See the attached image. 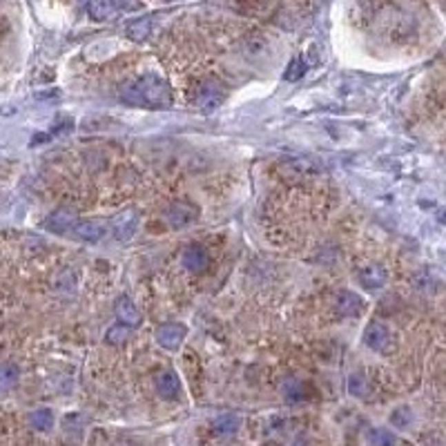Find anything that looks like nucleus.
<instances>
[{
    "instance_id": "b1692460",
    "label": "nucleus",
    "mask_w": 446,
    "mask_h": 446,
    "mask_svg": "<svg viewBox=\"0 0 446 446\" xmlns=\"http://www.w3.org/2000/svg\"><path fill=\"white\" fill-rule=\"evenodd\" d=\"M283 395H286V400L288 402H301L303 397H306V388H303V384L299 382H288L286 388H283Z\"/></svg>"
},
{
    "instance_id": "4be33fe9",
    "label": "nucleus",
    "mask_w": 446,
    "mask_h": 446,
    "mask_svg": "<svg viewBox=\"0 0 446 446\" xmlns=\"http://www.w3.org/2000/svg\"><path fill=\"white\" fill-rule=\"evenodd\" d=\"M348 391H350V395H355V397H362V395H366V377L362 375V373H353L348 377Z\"/></svg>"
},
{
    "instance_id": "dca6fc26",
    "label": "nucleus",
    "mask_w": 446,
    "mask_h": 446,
    "mask_svg": "<svg viewBox=\"0 0 446 446\" xmlns=\"http://www.w3.org/2000/svg\"><path fill=\"white\" fill-rule=\"evenodd\" d=\"M30 424H32V429L36 431H50L52 426H54V413L50 409H36L32 415H30Z\"/></svg>"
},
{
    "instance_id": "a878e982",
    "label": "nucleus",
    "mask_w": 446,
    "mask_h": 446,
    "mask_svg": "<svg viewBox=\"0 0 446 446\" xmlns=\"http://www.w3.org/2000/svg\"><path fill=\"white\" fill-rule=\"evenodd\" d=\"M292 446H308V442H306V440H303V438H299V440H297L295 444H292Z\"/></svg>"
},
{
    "instance_id": "412c9836",
    "label": "nucleus",
    "mask_w": 446,
    "mask_h": 446,
    "mask_svg": "<svg viewBox=\"0 0 446 446\" xmlns=\"http://www.w3.org/2000/svg\"><path fill=\"white\" fill-rule=\"evenodd\" d=\"M303 74H306V65H303V59H301V56H297V59H292V63L288 65V70L283 72V81L295 83V81H299V79H301Z\"/></svg>"
},
{
    "instance_id": "f03ea898",
    "label": "nucleus",
    "mask_w": 446,
    "mask_h": 446,
    "mask_svg": "<svg viewBox=\"0 0 446 446\" xmlns=\"http://www.w3.org/2000/svg\"><path fill=\"white\" fill-rule=\"evenodd\" d=\"M185 335H187V328L183 324H174V321H170V324L159 326L156 341H159V346H163L165 350H176V348H181Z\"/></svg>"
},
{
    "instance_id": "6ab92c4d",
    "label": "nucleus",
    "mask_w": 446,
    "mask_h": 446,
    "mask_svg": "<svg viewBox=\"0 0 446 446\" xmlns=\"http://www.w3.org/2000/svg\"><path fill=\"white\" fill-rule=\"evenodd\" d=\"M130 326H125V324H114V326H110L108 328V333H105V341L110 346H123L128 341V337H130Z\"/></svg>"
},
{
    "instance_id": "aec40b11",
    "label": "nucleus",
    "mask_w": 446,
    "mask_h": 446,
    "mask_svg": "<svg viewBox=\"0 0 446 446\" xmlns=\"http://www.w3.org/2000/svg\"><path fill=\"white\" fill-rule=\"evenodd\" d=\"M368 442L373 446H395V435L386 429H371L368 431Z\"/></svg>"
},
{
    "instance_id": "a211bd4d",
    "label": "nucleus",
    "mask_w": 446,
    "mask_h": 446,
    "mask_svg": "<svg viewBox=\"0 0 446 446\" xmlns=\"http://www.w3.org/2000/svg\"><path fill=\"white\" fill-rule=\"evenodd\" d=\"M18 377H21V371L16 364H0V391L14 388L18 384Z\"/></svg>"
},
{
    "instance_id": "2eb2a0df",
    "label": "nucleus",
    "mask_w": 446,
    "mask_h": 446,
    "mask_svg": "<svg viewBox=\"0 0 446 446\" xmlns=\"http://www.w3.org/2000/svg\"><path fill=\"white\" fill-rule=\"evenodd\" d=\"M239 424H241V420L236 415L223 413L212 422V429H214V433H219V435H232V433L239 431Z\"/></svg>"
},
{
    "instance_id": "0eeeda50",
    "label": "nucleus",
    "mask_w": 446,
    "mask_h": 446,
    "mask_svg": "<svg viewBox=\"0 0 446 446\" xmlns=\"http://www.w3.org/2000/svg\"><path fill=\"white\" fill-rule=\"evenodd\" d=\"M114 310H116V317H119L121 324H125L130 328H139L141 321H143V315H141V310L136 308V303L132 301L130 297H119Z\"/></svg>"
},
{
    "instance_id": "39448f33",
    "label": "nucleus",
    "mask_w": 446,
    "mask_h": 446,
    "mask_svg": "<svg viewBox=\"0 0 446 446\" xmlns=\"http://www.w3.org/2000/svg\"><path fill=\"white\" fill-rule=\"evenodd\" d=\"M112 225H114V236H116L121 243H128L139 230V212L136 210L121 212L116 219H114Z\"/></svg>"
},
{
    "instance_id": "393cba45",
    "label": "nucleus",
    "mask_w": 446,
    "mask_h": 446,
    "mask_svg": "<svg viewBox=\"0 0 446 446\" xmlns=\"http://www.w3.org/2000/svg\"><path fill=\"white\" fill-rule=\"evenodd\" d=\"M114 3H116V7L125 9V12H136V9H141L139 0H114Z\"/></svg>"
},
{
    "instance_id": "6e6552de",
    "label": "nucleus",
    "mask_w": 446,
    "mask_h": 446,
    "mask_svg": "<svg viewBox=\"0 0 446 446\" xmlns=\"http://www.w3.org/2000/svg\"><path fill=\"white\" fill-rule=\"evenodd\" d=\"M76 212L72 207H59V210H54L47 219L43 221V225L47 227L50 232H65L70 230L72 225H76Z\"/></svg>"
},
{
    "instance_id": "f3484780",
    "label": "nucleus",
    "mask_w": 446,
    "mask_h": 446,
    "mask_svg": "<svg viewBox=\"0 0 446 446\" xmlns=\"http://www.w3.org/2000/svg\"><path fill=\"white\" fill-rule=\"evenodd\" d=\"M114 7H116L114 0H92L90 16L94 18V21H108V18L114 14Z\"/></svg>"
},
{
    "instance_id": "f257e3e1",
    "label": "nucleus",
    "mask_w": 446,
    "mask_h": 446,
    "mask_svg": "<svg viewBox=\"0 0 446 446\" xmlns=\"http://www.w3.org/2000/svg\"><path fill=\"white\" fill-rule=\"evenodd\" d=\"M119 97L128 105H139V108H154V110H168L172 105V90L156 74H148L143 79L134 83L121 85Z\"/></svg>"
},
{
    "instance_id": "1a4fd4ad",
    "label": "nucleus",
    "mask_w": 446,
    "mask_h": 446,
    "mask_svg": "<svg viewBox=\"0 0 446 446\" xmlns=\"http://www.w3.org/2000/svg\"><path fill=\"white\" fill-rule=\"evenodd\" d=\"M364 306H366V301L359 297L357 292H353V290L339 292V297H337V312H339V315L357 317V315H362Z\"/></svg>"
},
{
    "instance_id": "7ed1b4c3",
    "label": "nucleus",
    "mask_w": 446,
    "mask_h": 446,
    "mask_svg": "<svg viewBox=\"0 0 446 446\" xmlns=\"http://www.w3.org/2000/svg\"><path fill=\"white\" fill-rule=\"evenodd\" d=\"M199 216V207L190 201H174L170 205V210L165 214L168 223L172 227H183V225H190L192 221H196Z\"/></svg>"
},
{
    "instance_id": "9b49d317",
    "label": "nucleus",
    "mask_w": 446,
    "mask_h": 446,
    "mask_svg": "<svg viewBox=\"0 0 446 446\" xmlns=\"http://www.w3.org/2000/svg\"><path fill=\"white\" fill-rule=\"evenodd\" d=\"M103 234H105V227H103L99 221H79L74 225V236L81 241L97 243L103 239Z\"/></svg>"
},
{
    "instance_id": "20e7f679",
    "label": "nucleus",
    "mask_w": 446,
    "mask_h": 446,
    "mask_svg": "<svg viewBox=\"0 0 446 446\" xmlns=\"http://www.w3.org/2000/svg\"><path fill=\"white\" fill-rule=\"evenodd\" d=\"M154 388L156 393L163 397V400H170L174 402L181 397V382H179V377L174 371H161L154 375Z\"/></svg>"
},
{
    "instance_id": "4468645a",
    "label": "nucleus",
    "mask_w": 446,
    "mask_h": 446,
    "mask_svg": "<svg viewBox=\"0 0 446 446\" xmlns=\"http://www.w3.org/2000/svg\"><path fill=\"white\" fill-rule=\"evenodd\" d=\"M150 32H152V18H136V21H132L125 30L128 38L134 43H143L150 36Z\"/></svg>"
},
{
    "instance_id": "9d476101",
    "label": "nucleus",
    "mask_w": 446,
    "mask_h": 446,
    "mask_svg": "<svg viewBox=\"0 0 446 446\" xmlns=\"http://www.w3.org/2000/svg\"><path fill=\"white\" fill-rule=\"evenodd\" d=\"M207 261H210V257H207V252L201 248V245H187V248L183 250V265L190 270V272H201L207 268Z\"/></svg>"
},
{
    "instance_id": "ddd939ff",
    "label": "nucleus",
    "mask_w": 446,
    "mask_h": 446,
    "mask_svg": "<svg viewBox=\"0 0 446 446\" xmlns=\"http://www.w3.org/2000/svg\"><path fill=\"white\" fill-rule=\"evenodd\" d=\"M223 99V92L214 83H205L196 92V105L199 108H216Z\"/></svg>"
},
{
    "instance_id": "5701e85b",
    "label": "nucleus",
    "mask_w": 446,
    "mask_h": 446,
    "mask_svg": "<svg viewBox=\"0 0 446 446\" xmlns=\"http://www.w3.org/2000/svg\"><path fill=\"white\" fill-rule=\"evenodd\" d=\"M411 422H413V413H411V409H406V406L395 409L393 415H391V424L397 426V429H406Z\"/></svg>"
},
{
    "instance_id": "423d86ee",
    "label": "nucleus",
    "mask_w": 446,
    "mask_h": 446,
    "mask_svg": "<svg viewBox=\"0 0 446 446\" xmlns=\"http://www.w3.org/2000/svg\"><path fill=\"white\" fill-rule=\"evenodd\" d=\"M364 344L368 348L377 350V353H388L393 346V339H391V333H388V328L384 324H371L364 333Z\"/></svg>"
},
{
    "instance_id": "f8f14e48",
    "label": "nucleus",
    "mask_w": 446,
    "mask_h": 446,
    "mask_svg": "<svg viewBox=\"0 0 446 446\" xmlns=\"http://www.w3.org/2000/svg\"><path fill=\"white\" fill-rule=\"evenodd\" d=\"M359 283H362L366 290L382 288L386 283V270L382 268V265H368V268L359 272Z\"/></svg>"
}]
</instances>
